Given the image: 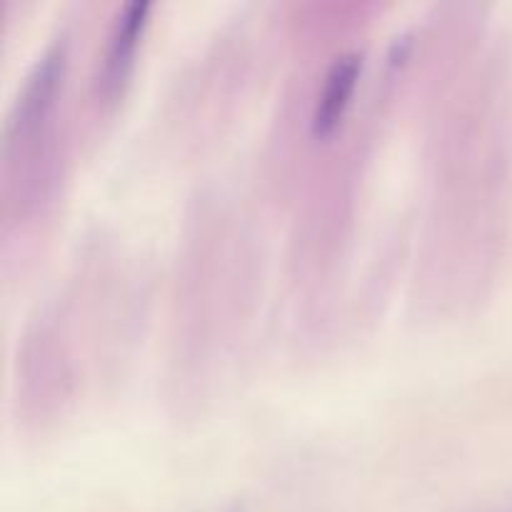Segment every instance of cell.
Returning a JSON list of instances; mask_svg holds the SVG:
<instances>
[{
	"mask_svg": "<svg viewBox=\"0 0 512 512\" xmlns=\"http://www.w3.org/2000/svg\"><path fill=\"white\" fill-rule=\"evenodd\" d=\"M360 68H363V55L358 50H345V53L335 55L328 73H325L323 88H320L318 103L313 110L315 135H328L338 128L340 118L345 115L350 98H353Z\"/></svg>",
	"mask_w": 512,
	"mask_h": 512,
	"instance_id": "cell-1",
	"label": "cell"
},
{
	"mask_svg": "<svg viewBox=\"0 0 512 512\" xmlns=\"http://www.w3.org/2000/svg\"><path fill=\"white\" fill-rule=\"evenodd\" d=\"M60 68H63V50L50 48L48 53L38 60L35 70L30 73L28 83H25V90L23 95H20L18 103V120H15V123H30V118H35L38 110H43V105L50 103L55 83H58Z\"/></svg>",
	"mask_w": 512,
	"mask_h": 512,
	"instance_id": "cell-3",
	"label": "cell"
},
{
	"mask_svg": "<svg viewBox=\"0 0 512 512\" xmlns=\"http://www.w3.org/2000/svg\"><path fill=\"white\" fill-rule=\"evenodd\" d=\"M148 10L150 3H145V0H130V3L123 5L118 18H115L103 65V78L108 85H115L125 75V68H128L130 58H133L135 43H138V35L143 30Z\"/></svg>",
	"mask_w": 512,
	"mask_h": 512,
	"instance_id": "cell-2",
	"label": "cell"
}]
</instances>
